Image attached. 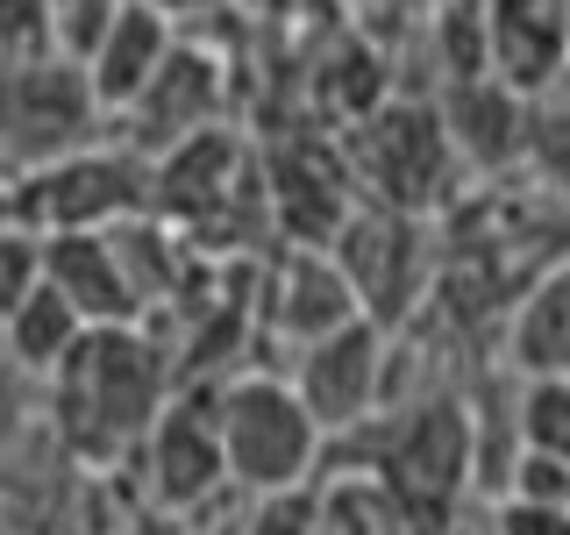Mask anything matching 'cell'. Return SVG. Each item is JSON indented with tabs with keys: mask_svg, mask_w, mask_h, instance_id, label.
<instances>
[{
	"mask_svg": "<svg viewBox=\"0 0 570 535\" xmlns=\"http://www.w3.org/2000/svg\"><path fill=\"white\" fill-rule=\"evenodd\" d=\"M50 379H58L65 436L79 442L86 457H115V450H129V442H142L150 421H157V407L171 400L165 357H157V343L136 321L86 329Z\"/></svg>",
	"mask_w": 570,
	"mask_h": 535,
	"instance_id": "cell-1",
	"label": "cell"
},
{
	"mask_svg": "<svg viewBox=\"0 0 570 535\" xmlns=\"http://www.w3.org/2000/svg\"><path fill=\"white\" fill-rule=\"evenodd\" d=\"M222 392V442H228V486L264 499V493H299L328 464V428L293 386V371H249V379L214 386Z\"/></svg>",
	"mask_w": 570,
	"mask_h": 535,
	"instance_id": "cell-2",
	"label": "cell"
},
{
	"mask_svg": "<svg viewBox=\"0 0 570 535\" xmlns=\"http://www.w3.org/2000/svg\"><path fill=\"white\" fill-rule=\"evenodd\" d=\"M364 436H371L364 471H379L428 528L450 522V507L463 499V486H471V471H478L471 400H414V407L392 400L364 421Z\"/></svg>",
	"mask_w": 570,
	"mask_h": 535,
	"instance_id": "cell-3",
	"label": "cell"
},
{
	"mask_svg": "<svg viewBox=\"0 0 570 535\" xmlns=\"http://www.w3.org/2000/svg\"><path fill=\"white\" fill-rule=\"evenodd\" d=\"M350 150V172H356V193L364 201H385V207H406V214H435L456 201V178H463V157L450 129H442V107L435 100H379L364 121L335 129Z\"/></svg>",
	"mask_w": 570,
	"mask_h": 535,
	"instance_id": "cell-4",
	"label": "cell"
},
{
	"mask_svg": "<svg viewBox=\"0 0 570 535\" xmlns=\"http://www.w3.org/2000/svg\"><path fill=\"white\" fill-rule=\"evenodd\" d=\"M107 107L94 94V71L71 50H29V58H0V157L14 172L50 165L65 150L107 136Z\"/></svg>",
	"mask_w": 570,
	"mask_h": 535,
	"instance_id": "cell-5",
	"label": "cell"
},
{
	"mask_svg": "<svg viewBox=\"0 0 570 535\" xmlns=\"http://www.w3.org/2000/svg\"><path fill=\"white\" fill-rule=\"evenodd\" d=\"M150 214V157L136 143H86L50 165H29L14 178V222L65 236V228H121Z\"/></svg>",
	"mask_w": 570,
	"mask_h": 535,
	"instance_id": "cell-6",
	"label": "cell"
},
{
	"mask_svg": "<svg viewBox=\"0 0 570 535\" xmlns=\"http://www.w3.org/2000/svg\"><path fill=\"white\" fill-rule=\"evenodd\" d=\"M328 250H335V264L350 272L356 308H364L371 321L400 329V321L421 308V293H428L421 214L385 207V201H364V193H356V207L343 214V228L328 236Z\"/></svg>",
	"mask_w": 570,
	"mask_h": 535,
	"instance_id": "cell-7",
	"label": "cell"
},
{
	"mask_svg": "<svg viewBox=\"0 0 570 535\" xmlns=\"http://www.w3.org/2000/svg\"><path fill=\"white\" fill-rule=\"evenodd\" d=\"M293 386L307 392V407L321 415L328 436L364 428L379 407H392V329L371 314L343 321V329L314 335L293 350Z\"/></svg>",
	"mask_w": 570,
	"mask_h": 535,
	"instance_id": "cell-8",
	"label": "cell"
},
{
	"mask_svg": "<svg viewBox=\"0 0 570 535\" xmlns=\"http://www.w3.org/2000/svg\"><path fill=\"white\" fill-rule=\"evenodd\" d=\"M257 186L264 207L278 214L285 243H328L343 228V214L356 207V172L343 136H285L272 150H257Z\"/></svg>",
	"mask_w": 570,
	"mask_h": 535,
	"instance_id": "cell-9",
	"label": "cell"
},
{
	"mask_svg": "<svg viewBox=\"0 0 570 535\" xmlns=\"http://www.w3.org/2000/svg\"><path fill=\"white\" fill-rule=\"evenodd\" d=\"M257 178V157H249V143H236L214 121V129L171 143L165 157H150V214L165 228H214L228 222L243 201V186Z\"/></svg>",
	"mask_w": 570,
	"mask_h": 535,
	"instance_id": "cell-10",
	"label": "cell"
},
{
	"mask_svg": "<svg viewBox=\"0 0 570 535\" xmlns=\"http://www.w3.org/2000/svg\"><path fill=\"white\" fill-rule=\"evenodd\" d=\"M142 457H150V486L165 507L193 514L207 493L228 486V442H222V392H178V400L157 407L150 436H142Z\"/></svg>",
	"mask_w": 570,
	"mask_h": 535,
	"instance_id": "cell-11",
	"label": "cell"
},
{
	"mask_svg": "<svg viewBox=\"0 0 570 535\" xmlns=\"http://www.w3.org/2000/svg\"><path fill=\"white\" fill-rule=\"evenodd\" d=\"M222 107H228V65L200 43H171V58L157 65V79L142 86L115 121H129V143L142 157H165L171 143L214 129Z\"/></svg>",
	"mask_w": 570,
	"mask_h": 535,
	"instance_id": "cell-12",
	"label": "cell"
},
{
	"mask_svg": "<svg viewBox=\"0 0 570 535\" xmlns=\"http://www.w3.org/2000/svg\"><path fill=\"white\" fill-rule=\"evenodd\" d=\"M257 308H264V329H272L278 343H293V350L364 314V308H356L350 272L335 264L328 243H285L278 264L257 285Z\"/></svg>",
	"mask_w": 570,
	"mask_h": 535,
	"instance_id": "cell-13",
	"label": "cell"
},
{
	"mask_svg": "<svg viewBox=\"0 0 570 535\" xmlns=\"http://www.w3.org/2000/svg\"><path fill=\"white\" fill-rule=\"evenodd\" d=\"M442 129H450L463 172H521L528 165V94L507 86L499 71H478V79H442Z\"/></svg>",
	"mask_w": 570,
	"mask_h": 535,
	"instance_id": "cell-14",
	"label": "cell"
},
{
	"mask_svg": "<svg viewBox=\"0 0 570 535\" xmlns=\"http://www.w3.org/2000/svg\"><path fill=\"white\" fill-rule=\"evenodd\" d=\"M43 279L86 314V329L142 321V293L129 279V257H121L115 228H65V236H43Z\"/></svg>",
	"mask_w": 570,
	"mask_h": 535,
	"instance_id": "cell-15",
	"label": "cell"
},
{
	"mask_svg": "<svg viewBox=\"0 0 570 535\" xmlns=\"http://www.w3.org/2000/svg\"><path fill=\"white\" fill-rule=\"evenodd\" d=\"M492 71L534 100L570 71V0H485Z\"/></svg>",
	"mask_w": 570,
	"mask_h": 535,
	"instance_id": "cell-16",
	"label": "cell"
},
{
	"mask_svg": "<svg viewBox=\"0 0 570 535\" xmlns=\"http://www.w3.org/2000/svg\"><path fill=\"white\" fill-rule=\"evenodd\" d=\"M178 14H165L157 0H121L115 8V22L100 29V43L86 50V71H94V94L107 115H121L142 86L157 79V65L171 58V43H178Z\"/></svg>",
	"mask_w": 570,
	"mask_h": 535,
	"instance_id": "cell-17",
	"label": "cell"
},
{
	"mask_svg": "<svg viewBox=\"0 0 570 535\" xmlns=\"http://www.w3.org/2000/svg\"><path fill=\"white\" fill-rule=\"evenodd\" d=\"M507 364L513 379H570V257L542 264L507 308Z\"/></svg>",
	"mask_w": 570,
	"mask_h": 535,
	"instance_id": "cell-18",
	"label": "cell"
},
{
	"mask_svg": "<svg viewBox=\"0 0 570 535\" xmlns=\"http://www.w3.org/2000/svg\"><path fill=\"white\" fill-rule=\"evenodd\" d=\"M314 499H321L328 535H435L379 471H364V464L343 471V478H314Z\"/></svg>",
	"mask_w": 570,
	"mask_h": 535,
	"instance_id": "cell-19",
	"label": "cell"
},
{
	"mask_svg": "<svg viewBox=\"0 0 570 535\" xmlns=\"http://www.w3.org/2000/svg\"><path fill=\"white\" fill-rule=\"evenodd\" d=\"M0 335H8V357H14V364H29V371H58L65 357H71V343L86 335V314L43 279V285H36V293L22 300V308L0 321Z\"/></svg>",
	"mask_w": 570,
	"mask_h": 535,
	"instance_id": "cell-20",
	"label": "cell"
},
{
	"mask_svg": "<svg viewBox=\"0 0 570 535\" xmlns=\"http://www.w3.org/2000/svg\"><path fill=\"white\" fill-rule=\"evenodd\" d=\"M528 172L542 193L570 201V71L528 100Z\"/></svg>",
	"mask_w": 570,
	"mask_h": 535,
	"instance_id": "cell-21",
	"label": "cell"
},
{
	"mask_svg": "<svg viewBox=\"0 0 570 535\" xmlns=\"http://www.w3.org/2000/svg\"><path fill=\"white\" fill-rule=\"evenodd\" d=\"M513 436L528 442V450H549L570 464V379H521L513 386Z\"/></svg>",
	"mask_w": 570,
	"mask_h": 535,
	"instance_id": "cell-22",
	"label": "cell"
},
{
	"mask_svg": "<svg viewBox=\"0 0 570 535\" xmlns=\"http://www.w3.org/2000/svg\"><path fill=\"white\" fill-rule=\"evenodd\" d=\"M43 285V228L29 222H0V321Z\"/></svg>",
	"mask_w": 570,
	"mask_h": 535,
	"instance_id": "cell-23",
	"label": "cell"
},
{
	"mask_svg": "<svg viewBox=\"0 0 570 535\" xmlns=\"http://www.w3.org/2000/svg\"><path fill=\"white\" fill-rule=\"evenodd\" d=\"M50 43H58V0H0V58H29Z\"/></svg>",
	"mask_w": 570,
	"mask_h": 535,
	"instance_id": "cell-24",
	"label": "cell"
},
{
	"mask_svg": "<svg viewBox=\"0 0 570 535\" xmlns=\"http://www.w3.org/2000/svg\"><path fill=\"white\" fill-rule=\"evenodd\" d=\"M243 535H328V522H321L314 486H299V493H264L257 507H249Z\"/></svg>",
	"mask_w": 570,
	"mask_h": 535,
	"instance_id": "cell-25",
	"label": "cell"
},
{
	"mask_svg": "<svg viewBox=\"0 0 570 535\" xmlns=\"http://www.w3.org/2000/svg\"><path fill=\"white\" fill-rule=\"evenodd\" d=\"M507 493H513V499H549V507H570V464L521 442V450H513V464H507Z\"/></svg>",
	"mask_w": 570,
	"mask_h": 535,
	"instance_id": "cell-26",
	"label": "cell"
},
{
	"mask_svg": "<svg viewBox=\"0 0 570 535\" xmlns=\"http://www.w3.org/2000/svg\"><path fill=\"white\" fill-rule=\"evenodd\" d=\"M492 535H570V507H549V499H499V528Z\"/></svg>",
	"mask_w": 570,
	"mask_h": 535,
	"instance_id": "cell-27",
	"label": "cell"
},
{
	"mask_svg": "<svg viewBox=\"0 0 570 535\" xmlns=\"http://www.w3.org/2000/svg\"><path fill=\"white\" fill-rule=\"evenodd\" d=\"M14 178H22V172L0 157V222H14Z\"/></svg>",
	"mask_w": 570,
	"mask_h": 535,
	"instance_id": "cell-28",
	"label": "cell"
},
{
	"mask_svg": "<svg viewBox=\"0 0 570 535\" xmlns=\"http://www.w3.org/2000/svg\"><path fill=\"white\" fill-rule=\"evenodd\" d=\"M157 8H165V14H207L214 0H157Z\"/></svg>",
	"mask_w": 570,
	"mask_h": 535,
	"instance_id": "cell-29",
	"label": "cell"
},
{
	"mask_svg": "<svg viewBox=\"0 0 570 535\" xmlns=\"http://www.w3.org/2000/svg\"><path fill=\"white\" fill-rule=\"evenodd\" d=\"M428 8H442V0H428Z\"/></svg>",
	"mask_w": 570,
	"mask_h": 535,
	"instance_id": "cell-30",
	"label": "cell"
}]
</instances>
